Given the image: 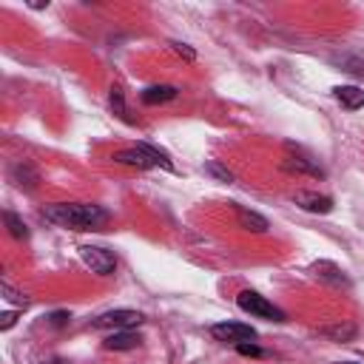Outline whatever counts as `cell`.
I'll return each instance as SVG.
<instances>
[{
	"label": "cell",
	"instance_id": "1",
	"mask_svg": "<svg viewBox=\"0 0 364 364\" xmlns=\"http://www.w3.org/2000/svg\"><path fill=\"white\" fill-rule=\"evenodd\" d=\"M43 219L60 225V228H71V230H97L102 228L111 213L100 205H85V202H57V205H46L43 208Z\"/></svg>",
	"mask_w": 364,
	"mask_h": 364
},
{
	"label": "cell",
	"instance_id": "2",
	"mask_svg": "<svg viewBox=\"0 0 364 364\" xmlns=\"http://www.w3.org/2000/svg\"><path fill=\"white\" fill-rule=\"evenodd\" d=\"M114 162H119V165H131V168H139V171L154 168V165H159V168H165V171H173V162L168 159V154L159 151V148L151 145V142H136L134 148H122V151H117V154H114Z\"/></svg>",
	"mask_w": 364,
	"mask_h": 364
},
{
	"label": "cell",
	"instance_id": "3",
	"mask_svg": "<svg viewBox=\"0 0 364 364\" xmlns=\"http://www.w3.org/2000/svg\"><path fill=\"white\" fill-rule=\"evenodd\" d=\"M236 304H239L245 313L256 316V318H264V321H284V313H282L273 301H267L264 296H259L256 290H242V293L236 296Z\"/></svg>",
	"mask_w": 364,
	"mask_h": 364
},
{
	"label": "cell",
	"instance_id": "4",
	"mask_svg": "<svg viewBox=\"0 0 364 364\" xmlns=\"http://www.w3.org/2000/svg\"><path fill=\"white\" fill-rule=\"evenodd\" d=\"M80 259H82V264H85L91 273H97V276H111L114 267H117L114 253L105 250V247H100V245H82V247H80Z\"/></svg>",
	"mask_w": 364,
	"mask_h": 364
},
{
	"label": "cell",
	"instance_id": "5",
	"mask_svg": "<svg viewBox=\"0 0 364 364\" xmlns=\"http://www.w3.org/2000/svg\"><path fill=\"white\" fill-rule=\"evenodd\" d=\"M142 324V313H136V310H108V313H102V316H97L94 321H91V327H97V330H131V327H139Z\"/></svg>",
	"mask_w": 364,
	"mask_h": 364
},
{
	"label": "cell",
	"instance_id": "6",
	"mask_svg": "<svg viewBox=\"0 0 364 364\" xmlns=\"http://www.w3.org/2000/svg\"><path fill=\"white\" fill-rule=\"evenodd\" d=\"M210 336L216 341H230V344H242V341H253L256 338V330L250 324H242V321H219L210 327Z\"/></svg>",
	"mask_w": 364,
	"mask_h": 364
},
{
	"label": "cell",
	"instance_id": "7",
	"mask_svg": "<svg viewBox=\"0 0 364 364\" xmlns=\"http://www.w3.org/2000/svg\"><path fill=\"white\" fill-rule=\"evenodd\" d=\"M293 202H296V208H301L307 213H330L333 210V196L318 193V191H296Z\"/></svg>",
	"mask_w": 364,
	"mask_h": 364
},
{
	"label": "cell",
	"instance_id": "8",
	"mask_svg": "<svg viewBox=\"0 0 364 364\" xmlns=\"http://www.w3.org/2000/svg\"><path fill=\"white\" fill-rule=\"evenodd\" d=\"M139 333H134V330H114L111 336H105V341H102V347L105 350H114V353H125V350H136L139 347Z\"/></svg>",
	"mask_w": 364,
	"mask_h": 364
},
{
	"label": "cell",
	"instance_id": "9",
	"mask_svg": "<svg viewBox=\"0 0 364 364\" xmlns=\"http://www.w3.org/2000/svg\"><path fill=\"white\" fill-rule=\"evenodd\" d=\"M313 273H316L321 282L333 284V287H350V279H347L344 270H341L338 264H333V262H316V264H313Z\"/></svg>",
	"mask_w": 364,
	"mask_h": 364
},
{
	"label": "cell",
	"instance_id": "10",
	"mask_svg": "<svg viewBox=\"0 0 364 364\" xmlns=\"http://www.w3.org/2000/svg\"><path fill=\"white\" fill-rule=\"evenodd\" d=\"M9 176H11V182H14L17 188H23V191H34L37 182H40L37 171H34L28 162H14L11 171H9Z\"/></svg>",
	"mask_w": 364,
	"mask_h": 364
},
{
	"label": "cell",
	"instance_id": "11",
	"mask_svg": "<svg viewBox=\"0 0 364 364\" xmlns=\"http://www.w3.org/2000/svg\"><path fill=\"white\" fill-rule=\"evenodd\" d=\"M236 222H239L242 230H250V233H264V230L270 228V222H267L262 213L247 210V208H242V205H236Z\"/></svg>",
	"mask_w": 364,
	"mask_h": 364
},
{
	"label": "cell",
	"instance_id": "12",
	"mask_svg": "<svg viewBox=\"0 0 364 364\" xmlns=\"http://www.w3.org/2000/svg\"><path fill=\"white\" fill-rule=\"evenodd\" d=\"M333 97H336L347 111L364 108V91H361L358 85H336V88H333Z\"/></svg>",
	"mask_w": 364,
	"mask_h": 364
},
{
	"label": "cell",
	"instance_id": "13",
	"mask_svg": "<svg viewBox=\"0 0 364 364\" xmlns=\"http://www.w3.org/2000/svg\"><path fill=\"white\" fill-rule=\"evenodd\" d=\"M355 333H358V327H355V324H347V321H344V324H327V327L318 330V336H324V338H330V341H336V344L353 341Z\"/></svg>",
	"mask_w": 364,
	"mask_h": 364
},
{
	"label": "cell",
	"instance_id": "14",
	"mask_svg": "<svg viewBox=\"0 0 364 364\" xmlns=\"http://www.w3.org/2000/svg\"><path fill=\"white\" fill-rule=\"evenodd\" d=\"M176 97V88L173 85H151V88H145L142 94H139V100L145 102V105H159V102H168V100H173Z\"/></svg>",
	"mask_w": 364,
	"mask_h": 364
},
{
	"label": "cell",
	"instance_id": "15",
	"mask_svg": "<svg viewBox=\"0 0 364 364\" xmlns=\"http://www.w3.org/2000/svg\"><path fill=\"white\" fill-rule=\"evenodd\" d=\"M3 222H6V228H9V233H11V239H28V228H26V222H23L17 213L6 210V213H3Z\"/></svg>",
	"mask_w": 364,
	"mask_h": 364
},
{
	"label": "cell",
	"instance_id": "16",
	"mask_svg": "<svg viewBox=\"0 0 364 364\" xmlns=\"http://www.w3.org/2000/svg\"><path fill=\"white\" fill-rule=\"evenodd\" d=\"M0 296H3V301H9V304H14V307H28V299H26V293H20V290H14L9 282H0Z\"/></svg>",
	"mask_w": 364,
	"mask_h": 364
},
{
	"label": "cell",
	"instance_id": "17",
	"mask_svg": "<svg viewBox=\"0 0 364 364\" xmlns=\"http://www.w3.org/2000/svg\"><path fill=\"white\" fill-rule=\"evenodd\" d=\"M284 168H287V171H299V173H310V176H321V173H324L318 165H310L307 159H299V156L284 159Z\"/></svg>",
	"mask_w": 364,
	"mask_h": 364
},
{
	"label": "cell",
	"instance_id": "18",
	"mask_svg": "<svg viewBox=\"0 0 364 364\" xmlns=\"http://www.w3.org/2000/svg\"><path fill=\"white\" fill-rule=\"evenodd\" d=\"M108 105H111V111H114L119 119L131 122V117H128V108H125V97H122V91H119V88H111V94H108Z\"/></svg>",
	"mask_w": 364,
	"mask_h": 364
},
{
	"label": "cell",
	"instance_id": "19",
	"mask_svg": "<svg viewBox=\"0 0 364 364\" xmlns=\"http://www.w3.org/2000/svg\"><path fill=\"white\" fill-rule=\"evenodd\" d=\"M202 171L208 173V176H213V179H219V182H233V173L222 165V162H216V159H210V162H205L202 165Z\"/></svg>",
	"mask_w": 364,
	"mask_h": 364
},
{
	"label": "cell",
	"instance_id": "20",
	"mask_svg": "<svg viewBox=\"0 0 364 364\" xmlns=\"http://www.w3.org/2000/svg\"><path fill=\"white\" fill-rule=\"evenodd\" d=\"M171 48H173V51H176V54H179L182 60H188V63H193V60H196V51H193V48L188 46V43H179V40H171Z\"/></svg>",
	"mask_w": 364,
	"mask_h": 364
},
{
	"label": "cell",
	"instance_id": "21",
	"mask_svg": "<svg viewBox=\"0 0 364 364\" xmlns=\"http://www.w3.org/2000/svg\"><path fill=\"white\" fill-rule=\"evenodd\" d=\"M236 350H239L242 355H253V358L264 355V350H262L259 344H253V341H242V344H236Z\"/></svg>",
	"mask_w": 364,
	"mask_h": 364
},
{
	"label": "cell",
	"instance_id": "22",
	"mask_svg": "<svg viewBox=\"0 0 364 364\" xmlns=\"http://www.w3.org/2000/svg\"><path fill=\"white\" fill-rule=\"evenodd\" d=\"M341 65H347L344 71H350V74H358V77H364V63H361V60H350V57H341Z\"/></svg>",
	"mask_w": 364,
	"mask_h": 364
},
{
	"label": "cell",
	"instance_id": "23",
	"mask_svg": "<svg viewBox=\"0 0 364 364\" xmlns=\"http://www.w3.org/2000/svg\"><path fill=\"white\" fill-rule=\"evenodd\" d=\"M14 321H17V313H11V310H9V313H3V316H0V330H11V324H14Z\"/></svg>",
	"mask_w": 364,
	"mask_h": 364
},
{
	"label": "cell",
	"instance_id": "24",
	"mask_svg": "<svg viewBox=\"0 0 364 364\" xmlns=\"http://www.w3.org/2000/svg\"><path fill=\"white\" fill-rule=\"evenodd\" d=\"M48 318H51V324H54V327H63V324H65V321H68L71 316H68L65 310H57V313H51Z\"/></svg>",
	"mask_w": 364,
	"mask_h": 364
},
{
	"label": "cell",
	"instance_id": "25",
	"mask_svg": "<svg viewBox=\"0 0 364 364\" xmlns=\"http://www.w3.org/2000/svg\"><path fill=\"white\" fill-rule=\"evenodd\" d=\"M43 364H68V361H63V358H48V361H43Z\"/></svg>",
	"mask_w": 364,
	"mask_h": 364
},
{
	"label": "cell",
	"instance_id": "26",
	"mask_svg": "<svg viewBox=\"0 0 364 364\" xmlns=\"http://www.w3.org/2000/svg\"><path fill=\"white\" fill-rule=\"evenodd\" d=\"M338 364H358V361H338Z\"/></svg>",
	"mask_w": 364,
	"mask_h": 364
}]
</instances>
